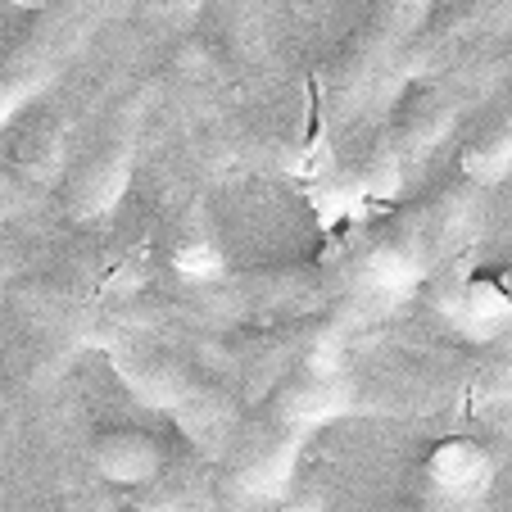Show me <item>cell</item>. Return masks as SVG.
Returning a JSON list of instances; mask_svg holds the SVG:
<instances>
[{
	"label": "cell",
	"instance_id": "cell-1",
	"mask_svg": "<svg viewBox=\"0 0 512 512\" xmlns=\"http://www.w3.org/2000/svg\"><path fill=\"white\" fill-rule=\"evenodd\" d=\"M114 0H46L28 23L0 46V127L28 109L68 68L78 46L105 23Z\"/></svg>",
	"mask_w": 512,
	"mask_h": 512
},
{
	"label": "cell",
	"instance_id": "cell-2",
	"mask_svg": "<svg viewBox=\"0 0 512 512\" xmlns=\"http://www.w3.org/2000/svg\"><path fill=\"white\" fill-rule=\"evenodd\" d=\"M435 10V0H377L368 10V19L358 23L318 68V114L327 123H340L345 114H354L368 91L386 78L390 68H395L399 50L408 46L422 19Z\"/></svg>",
	"mask_w": 512,
	"mask_h": 512
},
{
	"label": "cell",
	"instance_id": "cell-3",
	"mask_svg": "<svg viewBox=\"0 0 512 512\" xmlns=\"http://www.w3.org/2000/svg\"><path fill=\"white\" fill-rule=\"evenodd\" d=\"M512 28V0H449L445 10H431L422 28L408 37L390 73H404V82L435 78L445 68L463 64L481 46L499 41Z\"/></svg>",
	"mask_w": 512,
	"mask_h": 512
},
{
	"label": "cell",
	"instance_id": "cell-4",
	"mask_svg": "<svg viewBox=\"0 0 512 512\" xmlns=\"http://www.w3.org/2000/svg\"><path fill=\"white\" fill-rule=\"evenodd\" d=\"M141 109H145V96L132 91L78 155V164H73V173L64 182V204L73 218H100L127 191L132 155H136V141H141Z\"/></svg>",
	"mask_w": 512,
	"mask_h": 512
},
{
	"label": "cell",
	"instance_id": "cell-5",
	"mask_svg": "<svg viewBox=\"0 0 512 512\" xmlns=\"http://www.w3.org/2000/svg\"><path fill=\"white\" fill-rule=\"evenodd\" d=\"M295 449H300V431L268 413V422L250 426L236 440L232 481L250 494H277L290 481V472H295Z\"/></svg>",
	"mask_w": 512,
	"mask_h": 512
},
{
	"label": "cell",
	"instance_id": "cell-6",
	"mask_svg": "<svg viewBox=\"0 0 512 512\" xmlns=\"http://www.w3.org/2000/svg\"><path fill=\"white\" fill-rule=\"evenodd\" d=\"M458 173L472 186H499L512 173V87H503L499 100L476 118L472 136L458 150Z\"/></svg>",
	"mask_w": 512,
	"mask_h": 512
},
{
	"label": "cell",
	"instance_id": "cell-7",
	"mask_svg": "<svg viewBox=\"0 0 512 512\" xmlns=\"http://www.w3.org/2000/svg\"><path fill=\"white\" fill-rule=\"evenodd\" d=\"M494 476V458L481 440H467V435H454V440H440V445L426 454L422 481L431 490H440L445 499L458 503H476L485 494Z\"/></svg>",
	"mask_w": 512,
	"mask_h": 512
},
{
	"label": "cell",
	"instance_id": "cell-8",
	"mask_svg": "<svg viewBox=\"0 0 512 512\" xmlns=\"http://www.w3.org/2000/svg\"><path fill=\"white\" fill-rule=\"evenodd\" d=\"M91 463H96L100 476L118 485H145L155 481L159 467H164V454H159V440L141 426H109L91 440Z\"/></svg>",
	"mask_w": 512,
	"mask_h": 512
},
{
	"label": "cell",
	"instance_id": "cell-9",
	"mask_svg": "<svg viewBox=\"0 0 512 512\" xmlns=\"http://www.w3.org/2000/svg\"><path fill=\"white\" fill-rule=\"evenodd\" d=\"M223 263H227L223 245L213 241V232L204 223H191L177 232V241H173V268L177 272H186V277H195V281H209L223 272Z\"/></svg>",
	"mask_w": 512,
	"mask_h": 512
},
{
	"label": "cell",
	"instance_id": "cell-10",
	"mask_svg": "<svg viewBox=\"0 0 512 512\" xmlns=\"http://www.w3.org/2000/svg\"><path fill=\"white\" fill-rule=\"evenodd\" d=\"M19 5H32V10H37V5H46V0H19Z\"/></svg>",
	"mask_w": 512,
	"mask_h": 512
}]
</instances>
